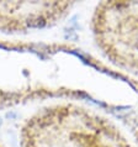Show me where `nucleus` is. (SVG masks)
I'll return each mask as SVG.
<instances>
[{
  "label": "nucleus",
  "instance_id": "f257e3e1",
  "mask_svg": "<svg viewBox=\"0 0 138 147\" xmlns=\"http://www.w3.org/2000/svg\"><path fill=\"white\" fill-rule=\"evenodd\" d=\"M64 37H66L67 40H76L78 38V36H76V32L74 30H72V28H69V30H66V32H64Z\"/></svg>",
  "mask_w": 138,
  "mask_h": 147
},
{
  "label": "nucleus",
  "instance_id": "f03ea898",
  "mask_svg": "<svg viewBox=\"0 0 138 147\" xmlns=\"http://www.w3.org/2000/svg\"><path fill=\"white\" fill-rule=\"evenodd\" d=\"M16 116V114H13V113H9V114H7V115H6V117H15Z\"/></svg>",
  "mask_w": 138,
  "mask_h": 147
},
{
  "label": "nucleus",
  "instance_id": "7ed1b4c3",
  "mask_svg": "<svg viewBox=\"0 0 138 147\" xmlns=\"http://www.w3.org/2000/svg\"><path fill=\"white\" fill-rule=\"evenodd\" d=\"M0 125H1V119H0Z\"/></svg>",
  "mask_w": 138,
  "mask_h": 147
}]
</instances>
